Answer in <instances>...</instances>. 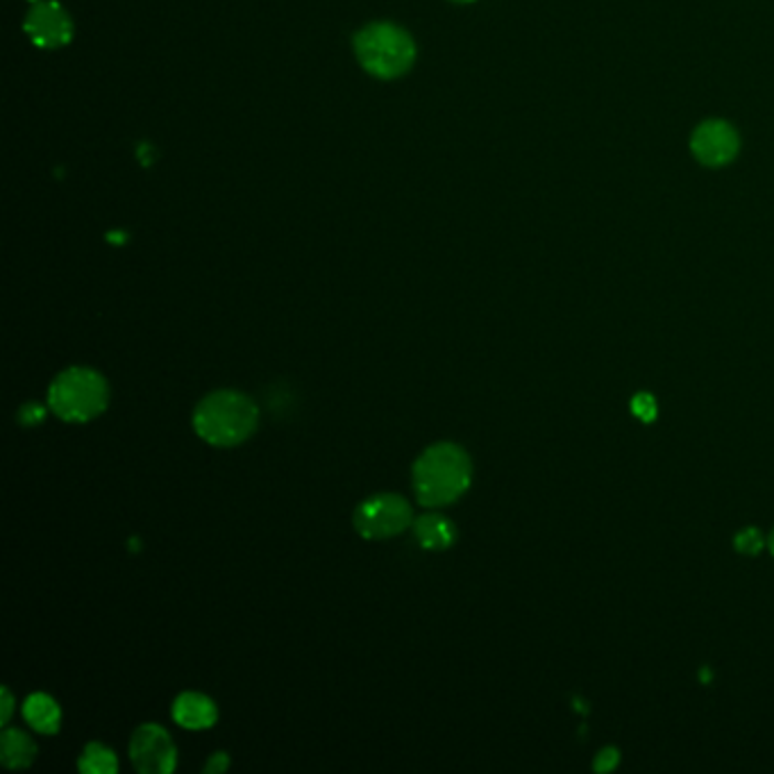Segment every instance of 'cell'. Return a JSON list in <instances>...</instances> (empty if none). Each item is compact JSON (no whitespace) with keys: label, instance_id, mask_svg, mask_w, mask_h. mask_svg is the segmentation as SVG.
<instances>
[{"label":"cell","instance_id":"6da1fadb","mask_svg":"<svg viewBox=\"0 0 774 774\" xmlns=\"http://www.w3.org/2000/svg\"><path fill=\"white\" fill-rule=\"evenodd\" d=\"M470 457L455 443H436L414 464V491L423 507H445L470 486Z\"/></svg>","mask_w":774,"mask_h":774},{"label":"cell","instance_id":"7a4b0ae2","mask_svg":"<svg viewBox=\"0 0 774 774\" xmlns=\"http://www.w3.org/2000/svg\"><path fill=\"white\" fill-rule=\"evenodd\" d=\"M257 404L236 391L210 393L195 406V434L216 447H232L246 441L257 427Z\"/></svg>","mask_w":774,"mask_h":774},{"label":"cell","instance_id":"3957f363","mask_svg":"<svg viewBox=\"0 0 774 774\" xmlns=\"http://www.w3.org/2000/svg\"><path fill=\"white\" fill-rule=\"evenodd\" d=\"M354 55L363 71L393 79L414 66L416 44L410 32L393 23H371L354 34Z\"/></svg>","mask_w":774,"mask_h":774},{"label":"cell","instance_id":"277c9868","mask_svg":"<svg viewBox=\"0 0 774 774\" xmlns=\"http://www.w3.org/2000/svg\"><path fill=\"white\" fill-rule=\"evenodd\" d=\"M109 400L107 382L100 373L75 365L57 375L49 391L51 410L68 423H87L105 412Z\"/></svg>","mask_w":774,"mask_h":774},{"label":"cell","instance_id":"5b68a950","mask_svg":"<svg viewBox=\"0 0 774 774\" xmlns=\"http://www.w3.org/2000/svg\"><path fill=\"white\" fill-rule=\"evenodd\" d=\"M354 527L363 539H391L414 522V511L404 498L380 494L363 500L354 511Z\"/></svg>","mask_w":774,"mask_h":774},{"label":"cell","instance_id":"8992f818","mask_svg":"<svg viewBox=\"0 0 774 774\" xmlns=\"http://www.w3.org/2000/svg\"><path fill=\"white\" fill-rule=\"evenodd\" d=\"M25 32L39 49H62L73 39V21L55 0H36L25 17Z\"/></svg>","mask_w":774,"mask_h":774},{"label":"cell","instance_id":"52a82bcc","mask_svg":"<svg viewBox=\"0 0 774 774\" xmlns=\"http://www.w3.org/2000/svg\"><path fill=\"white\" fill-rule=\"evenodd\" d=\"M130 756L139 772L169 774L176 767V748L169 733L157 724H144L130 741Z\"/></svg>","mask_w":774,"mask_h":774},{"label":"cell","instance_id":"ba28073f","mask_svg":"<svg viewBox=\"0 0 774 774\" xmlns=\"http://www.w3.org/2000/svg\"><path fill=\"white\" fill-rule=\"evenodd\" d=\"M690 148L707 167H724L739 152V135L724 120H707L690 139Z\"/></svg>","mask_w":774,"mask_h":774},{"label":"cell","instance_id":"9c48e42d","mask_svg":"<svg viewBox=\"0 0 774 774\" xmlns=\"http://www.w3.org/2000/svg\"><path fill=\"white\" fill-rule=\"evenodd\" d=\"M173 718L187 729H208L216 722V707L200 692H184L173 704Z\"/></svg>","mask_w":774,"mask_h":774},{"label":"cell","instance_id":"30bf717a","mask_svg":"<svg viewBox=\"0 0 774 774\" xmlns=\"http://www.w3.org/2000/svg\"><path fill=\"white\" fill-rule=\"evenodd\" d=\"M414 532H416L418 543L425 550H445V548H450L457 539L455 524L443 516H436V513H427V516L418 518L414 524Z\"/></svg>","mask_w":774,"mask_h":774},{"label":"cell","instance_id":"8fae6325","mask_svg":"<svg viewBox=\"0 0 774 774\" xmlns=\"http://www.w3.org/2000/svg\"><path fill=\"white\" fill-rule=\"evenodd\" d=\"M25 720L42 733H55L60 729V707L55 704L53 698L44 696V692H36L30 696L23 707Z\"/></svg>","mask_w":774,"mask_h":774},{"label":"cell","instance_id":"7c38bea8","mask_svg":"<svg viewBox=\"0 0 774 774\" xmlns=\"http://www.w3.org/2000/svg\"><path fill=\"white\" fill-rule=\"evenodd\" d=\"M36 756V745L19 729L3 733V763L8 767H28Z\"/></svg>","mask_w":774,"mask_h":774},{"label":"cell","instance_id":"4fadbf2b","mask_svg":"<svg viewBox=\"0 0 774 774\" xmlns=\"http://www.w3.org/2000/svg\"><path fill=\"white\" fill-rule=\"evenodd\" d=\"M77 767L85 774H114L118 770V763L112 750L103 748L100 743H92L85 748L83 756H79Z\"/></svg>","mask_w":774,"mask_h":774},{"label":"cell","instance_id":"5bb4252c","mask_svg":"<svg viewBox=\"0 0 774 774\" xmlns=\"http://www.w3.org/2000/svg\"><path fill=\"white\" fill-rule=\"evenodd\" d=\"M763 534L759 532V529H754V527H748V529H743V532L736 537V541H733V545H736V550L741 552V554H748V556H752V554H759L761 550H763Z\"/></svg>","mask_w":774,"mask_h":774},{"label":"cell","instance_id":"9a60e30c","mask_svg":"<svg viewBox=\"0 0 774 774\" xmlns=\"http://www.w3.org/2000/svg\"><path fill=\"white\" fill-rule=\"evenodd\" d=\"M632 412H634L640 421L649 423V421H655V418H657V402H655V397H651L649 393H638V395L634 397V402H632Z\"/></svg>","mask_w":774,"mask_h":774},{"label":"cell","instance_id":"2e32d148","mask_svg":"<svg viewBox=\"0 0 774 774\" xmlns=\"http://www.w3.org/2000/svg\"><path fill=\"white\" fill-rule=\"evenodd\" d=\"M618 761H621L618 750H614V748H604V750L597 754V759H595V770H597V772L614 770V767L618 765Z\"/></svg>","mask_w":774,"mask_h":774},{"label":"cell","instance_id":"e0dca14e","mask_svg":"<svg viewBox=\"0 0 774 774\" xmlns=\"http://www.w3.org/2000/svg\"><path fill=\"white\" fill-rule=\"evenodd\" d=\"M21 416H23V421L34 423V421H42L44 410H42V406H36V404H30V406H25V412Z\"/></svg>","mask_w":774,"mask_h":774},{"label":"cell","instance_id":"ac0fdd59","mask_svg":"<svg viewBox=\"0 0 774 774\" xmlns=\"http://www.w3.org/2000/svg\"><path fill=\"white\" fill-rule=\"evenodd\" d=\"M12 696H10V690H3V720L0 722H10V715H12Z\"/></svg>","mask_w":774,"mask_h":774},{"label":"cell","instance_id":"d6986e66","mask_svg":"<svg viewBox=\"0 0 774 774\" xmlns=\"http://www.w3.org/2000/svg\"><path fill=\"white\" fill-rule=\"evenodd\" d=\"M225 765H227V756L225 754H216L214 759H212V763L208 765V772H212V770H225Z\"/></svg>","mask_w":774,"mask_h":774},{"label":"cell","instance_id":"ffe728a7","mask_svg":"<svg viewBox=\"0 0 774 774\" xmlns=\"http://www.w3.org/2000/svg\"><path fill=\"white\" fill-rule=\"evenodd\" d=\"M770 550H772V554H774V529H772V534H770Z\"/></svg>","mask_w":774,"mask_h":774},{"label":"cell","instance_id":"44dd1931","mask_svg":"<svg viewBox=\"0 0 774 774\" xmlns=\"http://www.w3.org/2000/svg\"><path fill=\"white\" fill-rule=\"evenodd\" d=\"M455 3H475V0H455Z\"/></svg>","mask_w":774,"mask_h":774},{"label":"cell","instance_id":"7402d4cb","mask_svg":"<svg viewBox=\"0 0 774 774\" xmlns=\"http://www.w3.org/2000/svg\"><path fill=\"white\" fill-rule=\"evenodd\" d=\"M30 3H36V0H30Z\"/></svg>","mask_w":774,"mask_h":774}]
</instances>
